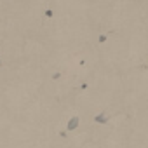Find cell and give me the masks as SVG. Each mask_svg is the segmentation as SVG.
Masks as SVG:
<instances>
[{
  "instance_id": "1",
  "label": "cell",
  "mask_w": 148,
  "mask_h": 148,
  "mask_svg": "<svg viewBox=\"0 0 148 148\" xmlns=\"http://www.w3.org/2000/svg\"><path fill=\"white\" fill-rule=\"evenodd\" d=\"M77 122H79L77 119H75V120H71V122H70V129H73V127H75V125H77Z\"/></svg>"
}]
</instances>
